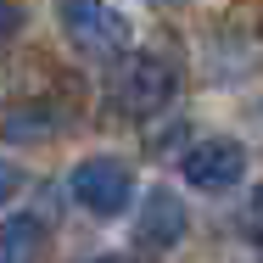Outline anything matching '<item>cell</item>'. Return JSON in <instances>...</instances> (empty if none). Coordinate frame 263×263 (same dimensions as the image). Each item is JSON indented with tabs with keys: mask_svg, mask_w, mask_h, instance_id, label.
I'll use <instances>...</instances> for the list:
<instances>
[{
	"mask_svg": "<svg viewBox=\"0 0 263 263\" xmlns=\"http://www.w3.org/2000/svg\"><path fill=\"white\" fill-rule=\"evenodd\" d=\"M17 185H23V174H17V168H11V162H0V202H6V196H11V191H17Z\"/></svg>",
	"mask_w": 263,
	"mask_h": 263,
	"instance_id": "9",
	"label": "cell"
},
{
	"mask_svg": "<svg viewBox=\"0 0 263 263\" xmlns=\"http://www.w3.org/2000/svg\"><path fill=\"white\" fill-rule=\"evenodd\" d=\"M40 247H45V224L34 213H17L0 224V263H40Z\"/></svg>",
	"mask_w": 263,
	"mask_h": 263,
	"instance_id": "6",
	"label": "cell"
},
{
	"mask_svg": "<svg viewBox=\"0 0 263 263\" xmlns=\"http://www.w3.org/2000/svg\"><path fill=\"white\" fill-rule=\"evenodd\" d=\"M96 263H135V258H96Z\"/></svg>",
	"mask_w": 263,
	"mask_h": 263,
	"instance_id": "11",
	"label": "cell"
},
{
	"mask_svg": "<svg viewBox=\"0 0 263 263\" xmlns=\"http://www.w3.org/2000/svg\"><path fill=\"white\" fill-rule=\"evenodd\" d=\"M185 202L168 191V185H157V191H146V202H140V213H135V241L146 247V252H174L179 241H185Z\"/></svg>",
	"mask_w": 263,
	"mask_h": 263,
	"instance_id": "5",
	"label": "cell"
},
{
	"mask_svg": "<svg viewBox=\"0 0 263 263\" xmlns=\"http://www.w3.org/2000/svg\"><path fill=\"white\" fill-rule=\"evenodd\" d=\"M56 106L45 101H28V106H11V112H0V135L6 140H45V135H56Z\"/></svg>",
	"mask_w": 263,
	"mask_h": 263,
	"instance_id": "7",
	"label": "cell"
},
{
	"mask_svg": "<svg viewBox=\"0 0 263 263\" xmlns=\"http://www.w3.org/2000/svg\"><path fill=\"white\" fill-rule=\"evenodd\" d=\"M56 17H62L67 45L90 62H112V56L129 51V17L112 0H62Z\"/></svg>",
	"mask_w": 263,
	"mask_h": 263,
	"instance_id": "2",
	"label": "cell"
},
{
	"mask_svg": "<svg viewBox=\"0 0 263 263\" xmlns=\"http://www.w3.org/2000/svg\"><path fill=\"white\" fill-rule=\"evenodd\" d=\"M174 90H179V73H174V62L157 56V51L118 56L112 84H106V96H112V106H118L123 118H152V112H162V106L174 101Z\"/></svg>",
	"mask_w": 263,
	"mask_h": 263,
	"instance_id": "1",
	"label": "cell"
},
{
	"mask_svg": "<svg viewBox=\"0 0 263 263\" xmlns=\"http://www.w3.org/2000/svg\"><path fill=\"white\" fill-rule=\"evenodd\" d=\"M0 28H17V6L11 0H0Z\"/></svg>",
	"mask_w": 263,
	"mask_h": 263,
	"instance_id": "10",
	"label": "cell"
},
{
	"mask_svg": "<svg viewBox=\"0 0 263 263\" xmlns=\"http://www.w3.org/2000/svg\"><path fill=\"white\" fill-rule=\"evenodd\" d=\"M185 185H196V191H235L241 185V174H247V146L241 140H202V146H191L185 152Z\"/></svg>",
	"mask_w": 263,
	"mask_h": 263,
	"instance_id": "4",
	"label": "cell"
},
{
	"mask_svg": "<svg viewBox=\"0 0 263 263\" xmlns=\"http://www.w3.org/2000/svg\"><path fill=\"white\" fill-rule=\"evenodd\" d=\"M67 185H73V202L90 218H118L123 202H129V191H135V174H129L123 157H84Z\"/></svg>",
	"mask_w": 263,
	"mask_h": 263,
	"instance_id": "3",
	"label": "cell"
},
{
	"mask_svg": "<svg viewBox=\"0 0 263 263\" xmlns=\"http://www.w3.org/2000/svg\"><path fill=\"white\" fill-rule=\"evenodd\" d=\"M247 230H252V235H263V185L252 191V208H247Z\"/></svg>",
	"mask_w": 263,
	"mask_h": 263,
	"instance_id": "8",
	"label": "cell"
}]
</instances>
